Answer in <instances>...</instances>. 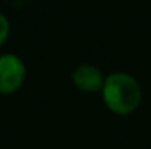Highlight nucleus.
Listing matches in <instances>:
<instances>
[{"label": "nucleus", "instance_id": "1", "mask_svg": "<svg viewBox=\"0 0 151 149\" xmlns=\"http://www.w3.org/2000/svg\"><path fill=\"white\" fill-rule=\"evenodd\" d=\"M103 103L113 114L130 115L142 104V87L132 74L116 71L105 77L101 88Z\"/></svg>", "mask_w": 151, "mask_h": 149}, {"label": "nucleus", "instance_id": "2", "mask_svg": "<svg viewBox=\"0 0 151 149\" xmlns=\"http://www.w3.org/2000/svg\"><path fill=\"white\" fill-rule=\"evenodd\" d=\"M26 64L15 53L0 55V95H13L24 85Z\"/></svg>", "mask_w": 151, "mask_h": 149}, {"label": "nucleus", "instance_id": "3", "mask_svg": "<svg viewBox=\"0 0 151 149\" xmlns=\"http://www.w3.org/2000/svg\"><path fill=\"white\" fill-rule=\"evenodd\" d=\"M105 77L106 76L101 72L100 67L84 63V64H79L73 71L71 80H73L74 87L82 93H98L103 88Z\"/></svg>", "mask_w": 151, "mask_h": 149}, {"label": "nucleus", "instance_id": "4", "mask_svg": "<svg viewBox=\"0 0 151 149\" xmlns=\"http://www.w3.org/2000/svg\"><path fill=\"white\" fill-rule=\"evenodd\" d=\"M10 29H12V26H10L8 18H6L2 11H0V48L3 47V43H5L6 40H8Z\"/></svg>", "mask_w": 151, "mask_h": 149}]
</instances>
